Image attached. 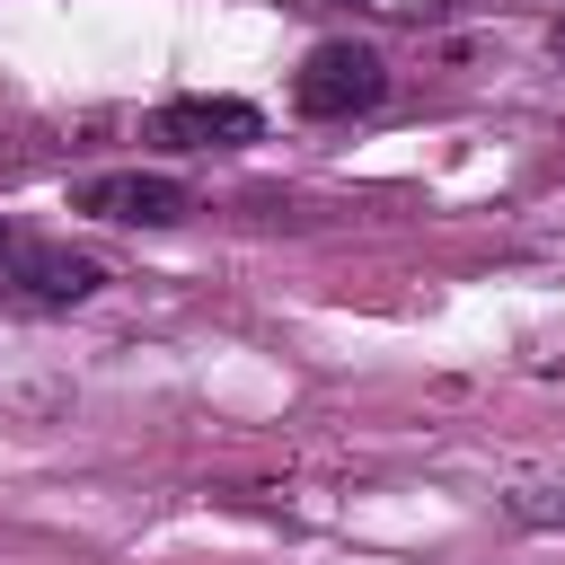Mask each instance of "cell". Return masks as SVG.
Here are the masks:
<instances>
[{
	"label": "cell",
	"mask_w": 565,
	"mask_h": 565,
	"mask_svg": "<svg viewBox=\"0 0 565 565\" xmlns=\"http://www.w3.org/2000/svg\"><path fill=\"white\" fill-rule=\"evenodd\" d=\"M380 97H388V62H380L371 44H353V35H327V44H309V53H300V71H291V106H300L309 124L371 115Z\"/></svg>",
	"instance_id": "2"
},
{
	"label": "cell",
	"mask_w": 565,
	"mask_h": 565,
	"mask_svg": "<svg viewBox=\"0 0 565 565\" xmlns=\"http://www.w3.org/2000/svg\"><path fill=\"white\" fill-rule=\"evenodd\" d=\"M547 44H556V62H565V26H556V35H547Z\"/></svg>",
	"instance_id": "6"
},
{
	"label": "cell",
	"mask_w": 565,
	"mask_h": 565,
	"mask_svg": "<svg viewBox=\"0 0 565 565\" xmlns=\"http://www.w3.org/2000/svg\"><path fill=\"white\" fill-rule=\"evenodd\" d=\"M97 282H106L97 256L0 221V300H18V309H79V300H97Z\"/></svg>",
	"instance_id": "1"
},
{
	"label": "cell",
	"mask_w": 565,
	"mask_h": 565,
	"mask_svg": "<svg viewBox=\"0 0 565 565\" xmlns=\"http://www.w3.org/2000/svg\"><path fill=\"white\" fill-rule=\"evenodd\" d=\"M150 132L177 150H247V141H265V115L247 97H168L150 115Z\"/></svg>",
	"instance_id": "4"
},
{
	"label": "cell",
	"mask_w": 565,
	"mask_h": 565,
	"mask_svg": "<svg viewBox=\"0 0 565 565\" xmlns=\"http://www.w3.org/2000/svg\"><path fill=\"white\" fill-rule=\"evenodd\" d=\"M503 503H512V521H530V530H565V477H521Z\"/></svg>",
	"instance_id": "5"
},
{
	"label": "cell",
	"mask_w": 565,
	"mask_h": 565,
	"mask_svg": "<svg viewBox=\"0 0 565 565\" xmlns=\"http://www.w3.org/2000/svg\"><path fill=\"white\" fill-rule=\"evenodd\" d=\"M71 212L124 221V230H177L194 212V185L185 177H159V168H97V177L71 185Z\"/></svg>",
	"instance_id": "3"
}]
</instances>
